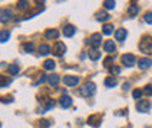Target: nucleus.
Segmentation results:
<instances>
[{
    "instance_id": "nucleus-1",
    "label": "nucleus",
    "mask_w": 152,
    "mask_h": 128,
    "mask_svg": "<svg viewBox=\"0 0 152 128\" xmlns=\"http://www.w3.org/2000/svg\"><path fill=\"white\" fill-rule=\"evenodd\" d=\"M96 90V88H95V85L92 82H88V83H85L82 88H80V95L82 96H86V98H89V96H92Z\"/></svg>"
},
{
    "instance_id": "nucleus-2",
    "label": "nucleus",
    "mask_w": 152,
    "mask_h": 128,
    "mask_svg": "<svg viewBox=\"0 0 152 128\" xmlns=\"http://www.w3.org/2000/svg\"><path fill=\"white\" fill-rule=\"evenodd\" d=\"M139 48H140V51H143V53L152 51V37L146 35V37L142 38V41L139 42Z\"/></svg>"
},
{
    "instance_id": "nucleus-3",
    "label": "nucleus",
    "mask_w": 152,
    "mask_h": 128,
    "mask_svg": "<svg viewBox=\"0 0 152 128\" xmlns=\"http://www.w3.org/2000/svg\"><path fill=\"white\" fill-rule=\"evenodd\" d=\"M101 41H102V35H101V34H92V35H91V38L88 39L89 45H91V47H94L95 50L99 47Z\"/></svg>"
},
{
    "instance_id": "nucleus-4",
    "label": "nucleus",
    "mask_w": 152,
    "mask_h": 128,
    "mask_svg": "<svg viewBox=\"0 0 152 128\" xmlns=\"http://www.w3.org/2000/svg\"><path fill=\"white\" fill-rule=\"evenodd\" d=\"M64 53H66V45H64L63 42L57 41L56 44H54V47H53V54L57 55V57H60V55H63Z\"/></svg>"
},
{
    "instance_id": "nucleus-5",
    "label": "nucleus",
    "mask_w": 152,
    "mask_h": 128,
    "mask_svg": "<svg viewBox=\"0 0 152 128\" xmlns=\"http://www.w3.org/2000/svg\"><path fill=\"white\" fill-rule=\"evenodd\" d=\"M121 63L126 67H132V66H134V63H136V58L132 54H124V55H121Z\"/></svg>"
},
{
    "instance_id": "nucleus-6",
    "label": "nucleus",
    "mask_w": 152,
    "mask_h": 128,
    "mask_svg": "<svg viewBox=\"0 0 152 128\" xmlns=\"http://www.w3.org/2000/svg\"><path fill=\"white\" fill-rule=\"evenodd\" d=\"M136 109L139 111V112H146V111L151 109V102H149V101H146V99L139 101V102H137V105H136Z\"/></svg>"
},
{
    "instance_id": "nucleus-7",
    "label": "nucleus",
    "mask_w": 152,
    "mask_h": 128,
    "mask_svg": "<svg viewBox=\"0 0 152 128\" xmlns=\"http://www.w3.org/2000/svg\"><path fill=\"white\" fill-rule=\"evenodd\" d=\"M137 66H139V69L140 70H148V69H151L152 66V60L151 58H140L139 61H137Z\"/></svg>"
},
{
    "instance_id": "nucleus-8",
    "label": "nucleus",
    "mask_w": 152,
    "mask_h": 128,
    "mask_svg": "<svg viewBox=\"0 0 152 128\" xmlns=\"http://www.w3.org/2000/svg\"><path fill=\"white\" fill-rule=\"evenodd\" d=\"M63 83L66 86H76L79 83V79L76 76H64L63 77Z\"/></svg>"
},
{
    "instance_id": "nucleus-9",
    "label": "nucleus",
    "mask_w": 152,
    "mask_h": 128,
    "mask_svg": "<svg viewBox=\"0 0 152 128\" xmlns=\"http://www.w3.org/2000/svg\"><path fill=\"white\" fill-rule=\"evenodd\" d=\"M127 37V31L124 29V28H121V29H117L115 31V41H118V42H123L124 39Z\"/></svg>"
},
{
    "instance_id": "nucleus-10",
    "label": "nucleus",
    "mask_w": 152,
    "mask_h": 128,
    "mask_svg": "<svg viewBox=\"0 0 152 128\" xmlns=\"http://www.w3.org/2000/svg\"><path fill=\"white\" fill-rule=\"evenodd\" d=\"M75 32H76V29H75V26H73V25H66V26L63 28V35H64V37H67V38L73 37V35H75Z\"/></svg>"
},
{
    "instance_id": "nucleus-11",
    "label": "nucleus",
    "mask_w": 152,
    "mask_h": 128,
    "mask_svg": "<svg viewBox=\"0 0 152 128\" xmlns=\"http://www.w3.org/2000/svg\"><path fill=\"white\" fill-rule=\"evenodd\" d=\"M88 124L92 125V127H99V124H101V116H99L98 114L89 116V118H88Z\"/></svg>"
},
{
    "instance_id": "nucleus-12",
    "label": "nucleus",
    "mask_w": 152,
    "mask_h": 128,
    "mask_svg": "<svg viewBox=\"0 0 152 128\" xmlns=\"http://www.w3.org/2000/svg\"><path fill=\"white\" fill-rule=\"evenodd\" d=\"M12 15H13V12H12L10 9H4V10H1V13H0V22H6V20H9V19L12 18Z\"/></svg>"
},
{
    "instance_id": "nucleus-13",
    "label": "nucleus",
    "mask_w": 152,
    "mask_h": 128,
    "mask_svg": "<svg viewBox=\"0 0 152 128\" xmlns=\"http://www.w3.org/2000/svg\"><path fill=\"white\" fill-rule=\"evenodd\" d=\"M44 37L47 38V39H56L58 37V31L57 29H47L45 34H44Z\"/></svg>"
},
{
    "instance_id": "nucleus-14",
    "label": "nucleus",
    "mask_w": 152,
    "mask_h": 128,
    "mask_svg": "<svg viewBox=\"0 0 152 128\" xmlns=\"http://www.w3.org/2000/svg\"><path fill=\"white\" fill-rule=\"evenodd\" d=\"M47 80H48V83H50L53 88H56L57 85H58V82H60V77H58L57 74H50V76L47 77Z\"/></svg>"
},
{
    "instance_id": "nucleus-15",
    "label": "nucleus",
    "mask_w": 152,
    "mask_h": 128,
    "mask_svg": "<svg viewBox=\"0 0 152 128\" xmlns=\"http://www.w3.org/2000/svg\"><path fill=\"white\" fill-rule=\"evenodd\" d=\"M104 48H105V51L107 53H114L115 51V44H114V41H105V44H104Z\"/></svg>"
},
{
    "instance_id": "nucleus-16",
    "label": "nucleus",
    "mask_w": 152,
    "mask_h": 128,
    "mask_svg": "<svg viewBox=\"0 0 152 128\" xmlns=\"http://www.w3.org/2000/svg\"><path fill=\"white\" fill-rule=\"evenodd\" d=\"M60 105H61L63 108H69V106L72 105V99H70L69 96H63V98H60Z\"/></svg>"
},
{
    "instance_id": "nucleus-17",
    "label": "nucleus",
    "mask_w": 152,
    "mask_h": 128,
    "mask_svg": "<svg viewBox=\"0 0 152 128\" xmlns=\"http://www.w3.org/2000/svg\"><path fill=\"white\" fill-rule=\"evenodd\" d=\"M88 55H89V58L92 60V61H96L99 57H101V53L98 51V50H95V48H92L89 53H88Z\"/></svg>"
},
{
    "instance_id": "nucleus-18",
    "label": "nucleus",
    "mask_w": 152,
    "mask_h": 128,
    "mask_svg": "<svg viewBox=\"0 0 152 128\" xmlns=\"http://www.w3.org/2000/svg\"><path fill=\"white\" fill-rule=\"evenodd\" d=\"M127 13H129L130 16H136V15L139 13V6H136V4H130V6H129V9H127Z\"/></svg>"
},
{
    "instance_id": "nucleus-19",
    "label": "nucleus",
    "mask_w": 152,
    "mask_h": 128,
    "mask_svg": "<svg viewBox=\"0 0 152 128\" xmlns=\"http://www.w3.org/2000/svg\"><path fill=\"white\" fill-rule=\"evenodd\" d=\"M95 18H96V20H101V22H104V20H107V19L110 18V15L107 13V12H98L96 15H95Z\"/></svg>"
},
{
    "instance_id": "nucleus-20",
    "label": "nucleus",
    "mask_w": 152,
    "mask_h": 128,
    "mask_svg": "<svg viewBox=\"0 0 152 128\" xmlns=\"http://www.w3.org/2000/svg\"><path fill=\"white\" fill-rule=\"evenodd\" d=\"M105 86L107 88H114V86H117V77H108V79H105Z\"/></svg>"
},
{
    "instance_id": "nucleus-21",
    "label": "nucleus",
    "mask_w": 152,
    "mask_h": 128,
    "mask_svg": "<svg viewBox=\"0 0 152 128\" xmlns=\"http://www.w3.org/2000/svg\"><path fill=\"white\" fill-rule=\"evenodd\" d=\"M7 72H9V74H10V76L18 74L19 73V66H18V64H10V66L7 67Z\"/></svg>"
},
{
    "instance_id": "nucleus-22",
    "label": "nucleus",
    "mask_w": 152,
    "mask_h": 128,
    "mask_svg": "<svg viewBox=\"0 0 152 128\" xmlns=\"http://www.w3.org/2000/svg\"><path fill=\"white\" fill-rule=\"evenodd\" d=\"M50 51H51V48H50L47 44H42V45H39V54H41V55L50 54Z\"/></svg>"
},
{
    "instance_id": "nucleus-23",
    "label": "nucleus",
    "mask_w": 152,
    "mask_h": 128,
    "mask_svg": "<svg viewBox=\"0 0 152 128\" xmlns=\"http://www.w3.org/2000/svg\"><path fill=\"white\" fill-rule=\"evenodd\" d=\"M113 29H114L113 25H111V23H107V25L102 26V34H104V35H110V34L113 32Z\"/></svg>"
},
{
    "instance_id": "nucleus-24",
    "label": "nucleus",
    "mask_w": 152,
    "mask_h": 128,
    "mask_svg": "<svg viewBox=\"0 0 152 128\" xmlns=\"http://www.w3.org/2000/svg\"><path fill=\"white\" fill-rule=\"evenodd\" d=\"M54 67H56V63H54L53 60H47V61L44 63V69H45V70H54Z\"/></svg>"
},
{
    "instance_id": "nucleus-25",
    "label": "nucleus",
    "mask_w": 152,
    "mask_h": 128,
    "mask_svg": "<svg viewBox=\"0 0 152 128\" xmlns=\"http://www.w3.org/2000/svg\"><path fill=\"white\" fill-rule=\"evenodd\" d=\"M9 38H10V32H9V31H3V32H0V42H1V44L6 42Z\"/></svg>"
},
{
    "instance_id": "nucleus-26",
    "label": "nucleus",
    "mask_w": 152,
    "mask_h": 128,
    "mask_svg": "<svg viewBox=\"0 0 152 128\" xmlns=\"http://www.w3.org/2000/svg\"><path fill=\"white\" fill-rule=\"evenodd\" d=\"M23 51H25V53H34V44H32V42L23 44Z\"/></svg>"
},
{
    "instance_id": "nucleus-27",
    "label": "nucleus",
    "mask_w": 152,
    "mask_h": 128,
    "mask_svg": "<svg viewBox=\"0 0 152 128\" xmlns=\"http://www.w3.org/2000/svg\"><path fill=\"white\" fill-rule=\"evenodd\" d=\"M10 79H6V77H3V76H0V88H6L7 85H10Z\"/></svg>"
},
{
    "instance_id": "nucleus-28",
    "label": "nucleus",
    "mask_w": 152,
    "mask_h": 128,
    "mask_svg": "<svg viewBox=\"0 0 152 128\" xmlns=\"http://www.w3.org/2000/svg\"><path fill=\"white\" fill-rule=\"evenodd\" d=\"M102 4H104V7H105V9H114V6H115V1H110V0H105V1H104Z\"/></svg>"
},
{
    "instance_id": "nucleus-29",
    "label": "nucleus",
    "mask_w": 152,
    "mask_h": 128,
    "mask_svg": "<svg viewBox=\"0 0 152 128\" xmlns=\"http://www.w3.org/2000/svg\"><path fill=\"white\" fill-rule=\"evenodd\" d=\"M132 95H133V98H134V99H140V98H142V95H143V92L140 90V89H134Z\"/></svg>"
},
{
    "instance_id": "nucleus-30",
    "label": "nucleus",
    "mask_w": 152,
    "mask_h": 128,
    "mask_svg": "<svg viewBox=\"0 0 152 128\" xmlns=\"http://www.w3.org/2000/svg\"><path fill=\"white\" fill-rule=\"evenodd\" d=\"M38 125L42 128H48L51 124H50V121H47V119H41V121H38Z\"/></svg>"
},
{
    "instance_id": "nucleus-31",
    "label": "nucleus",
    "mask_w": 152,
    "mask_h": 128,
    "mask_svg": "<svg viewBox=\"0 0 152 128\" xmlns=\"http://www.w3.org/2000/svg\"><path fill=\"white\" fill-rule=\"evenodd\" d=\"M120 72H121V69H120L118 66H111V67H110V73L114 74V76H115V74H118Z\"/></svg>"
},
{
    "instance_id": "nucleus-32",
    "label": "nucleus",
    "mask_w": 152,
    "mask_h": 128,
    "mask_svg": "<svg viewBox=\"0 0 152 128\" xmlns=\"http://www.w3.org/2000/svg\"><path fill=\"white\" fill-rule=\"evenodd\" d=\"M143 19H145V22H146V23L152 25V12H148V13H145Z\"/></svg>"
},
{
    "instance_id": "nucleus-33",
    "label": "nucleus",
    "mask_w": 152,
    "mask_h": 128,
    "mask_svg": "<svg viewBox=\"0 0 152 128\" xmlns=\"http://www.w3.org/2000/svg\"><path fill=\"white\" fill-rule=\"evenodd\" d=\"M113 60H114V57L105 58V60H104V66H105V67H110V63H113Z\"/></svg>"
},
{
    "instance_id": "nucleus-34",
    "label": "nucleus",
    "mask_w": 152,
    "mask_h": 128,
    "mask_svg": "<svg viewBox=\"0 0 152 128\" xmlns=\"http://www.w3.org/2000/svg\"><path fill=\"white\" fill-rule=\"evenodd\" d=\"M143 92H145L148 96H152V85H148V86L145 88V90H143Z\"/></svg>"
},
{
    "instance_id": "nucleus-35",
    "label": "nucleus",
    "mask_w": 152,
    "mask_h": 128,
    "mask_svg": "<svg viewBox=\"0 0 152 128\" xmlns=\"http://www.w3.org/2000/svg\"><path fill=\"white\" fill-rule=\"evenodd\" d=\"M1 102H4V103L6 102H13V99H12V96H7V98L4 96V98H1Z\"/></svg>"
},
{
    "instance_id": "nucleus-36",
    "label": "nucleus",
    "mask_w": 152,
    "mask_h": 128,
    "mask_svg": "<svg viewBox=\"0 0 152 128\" xmlns=\"http://www.w3.org/2000/svg\"><path fill=\"white\" fill-rule=\"evenodd\" d=\"M45 80H47V77H45L44 74H41V77H39V80H38V82H37V83H35V85H39V83H44Z\"/></svg>"
},
{
    "instance_id": "nucleus-37",
    "label": "nucleus",
    "mask_w": 152,
    "mask_h": 128,
    "mask_svg": "<svg viewBox=\"0 0 152 128\" xmlns=\"http://www.w3.org/2000/svg\"><path fill=\"white\" fill-rule=\"evenodd\" d=\"M26 4H28V1H18V6L20 7V9H25Z\"/></svg>"
},
{
    "instance_id": "nucleus-38",
    "label": "nucleus",
    "mask_w": 152,
    "mask_h": 128,
    "mask_svg": "<svg viewBox=\"0 0 152 128\" xmlns=\"http://www.w3.org/2000/svg\"><path fill=\"white\" fill-rule=\"evenodd\" d=\"M123 89H124V90H129V89H130V83H129V82H127V83H124Z\"/></svg>"
},
{
    "instance_id": "nucleus-39",
    "label": "nucleus",
    "mask_w": 152,
    "mask_h": 128,
    "mask_svg": "<svg viewBox=\"0 0 152 128\" xmlns=\"http://www.w3.org/2000/svg\"><path fill=\"white\" fill-rule=\"evenodd\" d=\"M0 125H1V124H0Z\"/></svg>"
}]
</instances>
